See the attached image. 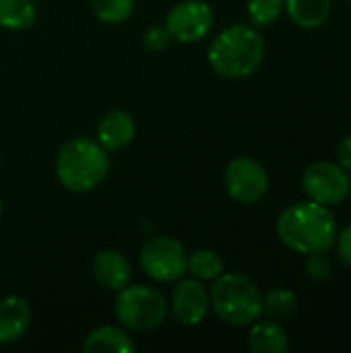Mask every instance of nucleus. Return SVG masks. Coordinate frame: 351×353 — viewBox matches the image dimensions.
<instances>
[{
	"instance_id": "nucleus-7",
	"label": "nucleus",
	"mask_w": 351,
	"mask_h": 353,
	"mask_svg": "<svg viewBox=\"0 0 351 353\" xmlns=\"http://www.w3.org/2000/svg\"><path fill=\"white\" fill-rule=\"evenodd\" d=\"M350 174L337 161H314L302 174V190L325 207L339 205L350 196Z\"/></svg>"
},
{
	"instance_id": "nucleus-24",
	"label": "nucleus",
	"mask_w": 351,
	"mask_h": 353,
	"mask_svg": "<svg viewBox=\"0 0 351 353\" xmlns=\"http://www.w3.org/2000/svg\"><path fill=\"white\" fill-rule=\"evenodd\" d=\"M335 248H337V256L341 259V263L351 267V223L345 225L341 232H337Z\"/></svg>"
},
{
	"instance_id": "nucleus-16",
	"label": "nucleus",
	"mask_w": 351,
	"mask_h": 353,
	"mask_svg": "<svg viewBox=\"0 0 351 353\" xmlns=\"http://www.w3.org/2000/svg\"><path fill=\"white\" fill-rule=\"evenodd\" d=\"M283 6L298 27L319 29L329 21L333 0H283Z\"/></svg>"
},
{
	"instance_id": "nucleus-15",
	"label": "nucleus",
	"mask_w": 351,
	"mask_h": 353,
	"mask_svg": "<svg viewBox=\"0 0 351 353\" xmlns=\"http://www.w3.org/2000/svg\"><path fill=\"white\" fill-rule=\"evenodd\" d=\"M290 337L288 331L273 319L269 321H254L250 325L248 347L254 353H285L290 352Z\"/></svg>"
},
{
	"instance_id": "nucleus-18",
	"label": "nucleus",
	"mask_w": 351,
	"mask_h": 353,
	"mask_svg": "<svg viewBox=\"0 0 351 353\" xmlns=\"http://www.w3.org/2000/svg\"><path fill=\"white\" fill-rule=\"evenodd\" d=\"M225 271L221 254L211 248H199L188 254V275L199 281H215Z\"/></svg>"
},
{
	"instance_id": "nucleus-22",
	"label": "nucleus",
	"mask_w": 351,
	"mask_h": 353,
	"mask_svg": "<svg viewBox=\"0 0 351 353\" xmlns=\"http://www.w3.org/2000/svg\"><path fill=\"white\" fill-rule=\"evenodd\" d=\"M306 275L314 281H327L333 275V265L331 259L327 256V252H314V254H306Z\"/></svg>"
},
{
	"instance_id": "nucleus-28",
	"label": "nucleus",
	"mask_w": 351,
	"mask_h": 353,
	"mask_svg": "<svg viewBox=\"0 0 351 353\" xmlns=\"http://www.w3.org/2000/svg\"><path fill=\"white\" fill-rule=\"evenodd\" d=\"M350 199H351V186H350Z\"/></svg>"
},
{
	"instance_id": "nucleus-27",
	"label": "nucleus",
	"mask_w": 351,
	"mask_h": 353,
	"mask_svg": "<svg viewBox=\"0 0 351 353\" xmlns=\"http://www.w3.org/2000/svg\"><path fill=\"white\" fill-rule=\"evenodd\" d=\"M0 168H2V155H0Z\"/></svg>"
},
{
	"instance_id": "nucleus-9",
	"label": "nucleus",
	"mask_w": 351,
	"mask_h": 353,
	"mask_svg": "<svg viewBox=\"0 0 351 353\" xmlns=\"http://www.w3.org/2000/svg\"><path fill=\"white\" fill-rule=\"evenodd\" d=\"M223 186L236 203L254 205L269 192V174L257 159L242 155L225 165Z\"/></svg>"
},
{
	"instance_id": "nucleus-6",
	"label": "nucleus",
	"mask_w": 351,
	"mask_h": 353,
	"mask_svg": "<svg viewBox=\"0 0 351 353\" xmlns=\"http://www.w3.org/2000/svg\"><path fill=\"white\" fill-rule=\"evenodd\" d=\"M139 263L145 275L157 283H176L188 275V252L180 240L170 236L147 240L139 252Z\"/></svg>"
},
{
	"instance_id": "nucleus-23",
	"label": "nucleus",
	"mask_w": 351,
	"mask_h": 353,
	"mask_svg": "<svg viewBox=\"0 0 351 353\" xmlns=\"http://www.w3.org/2000/svg\"><path fill=\"white\" fill-rule=\"evenodd\" d=\"M141 39H143L145 50H149V52H163L172 43V37H170L166 25H155V27L145 29V33H143Z\"/></svg>"
},
{
	"instance_id": "nucleus-4",
	"label": "nucleus",
	"mask_w": 351,
	"mask_h": 353,
	"mask_svg": "<svg viewBox=\"0 0 351 353\" xmlns=\"http://www.w3.org/2000/svg\"><path fill=\"white\" fill-rule=\"evenodd\" d=\"M211 310L230 327H250L263 316V292L242 273H221L209 290Z\"/></svg>"
},
{
	"instance_id": "nucleus-2",
	"label": "nucleus",
	"mask_w": 351,
	"mask_h": 353,
	"mask_svg": "<svg viewBox=\"0 0 351 353\" xmlns=\"http://www.w3.org/2000/svg\"><path fill=\"white\" fill-rule=\"evenodd\" d=\"M209 66L223 79H246L265 60V39L254 25H232L215 35L207 50Z\"/></svg>"
},
{
	"instance_id": "nucleus-5",
	"label": "nucleus",
	"mask_w": 351,
	"mask_h": 353,
	"mask_svg": "<svg viewBox=\"0 0 351 353\" xmlns=\"http://www.w3.org/2000/svg\"><path fill=\"white\" fill-rule=\"evenodd\" d=\"M170 312V302L166 294L157 288L143 283H128L116 292L114 314L126 331L147 333L163 325Z\"/></svg>"
},
{
	"instance_id": "nucleus-26",
	"label": "nucleus",
	"mask_w": 351,
	"mask_h": 353,
	"mask_svg": "<svg viewBox=\"0 0 351 353\" xmlns=\"http://www.w3.org/2000/svg\"><path fill=\"white\" fill-rule=\"evenodd\" d=\"M2 213H4V203H2V196H0V219H2Z\"/></svg>"
},
{
	"instance_id": "nucleus-17",
	"label": "nucleus",
	"mask_w": 351,
	"mask_h": 353,
	"mask_svg": "<svg viewBox=\"0 0 351 353\" xmlns=\"http://www.w3.org/2000/svg\"><path fill=\"white\" fill-rule=\"evenodd\" d=\"M37 21L33 0H0V27L6 31H27Z\"/></svg>"
},
{
	"instance_id": "nucleus-20",
	"label": "nucleus",
	"mask_w": 351,
	"mask_h": 353,
	"mask_svg": "<svg viewBox=\"0 0 351 353\" xmlns=\"http://www.w3.org/2000/svg\"><path fill=\"white\" fill-rule=\"evenodd\" d=\"M91 10L106 25L126 23L134 12V0H91Z\"/></svg>"
},
{
	"instance_id": "nucleus-10",
	"label": "nucleus",
	"mask_w": 351,
	"mask_h": 353,
	"mask_svg": "<svg viewBox=\"0 0 351 353\" xmlns=\"http://www.w3.org/2000/svg\"><path fill=\"white\" fill-rule=\"evenodd\" d=\"M168 302H170L172 316L184 327L201 325L211 310L209 290L203 285V281L186 275L176 281V288L172 290Z\"/></svg>"
},
{
	"instance_id": "nucleus-29",
	"label": "nucleus",
	"mask_w": 351,
	"mask_h": 353,
	"mask_svg": "<svg viewBox=\"0 0 351 353\" xmlns=\"http://www.w3.org/2000/svg\"><path fill=\"white\" fill-rule=\"evenodd\" d=\"M350 4H351V0H350Z\"/></svg>"
},
{
	"instance_id": "nucleus-8",
	"label": "nucleus",
	"mask_w": 351,
	"mask_h": 353,
	"mask_svg": "<svg viewBox=\"0 0 351 353\" xmlns=\"http://www.w3.org/2000/svg\"><path fill=\"white\" fill-rule=\"evenodd\" d=\"M215 25V12L205 0H182L166 17V29L172 41L197 43L205 39Z\"/></svg>"
},
{
	"instance_id": "nucleus-19",
	"label": "nucleus",
	"mask_w": 351,
	"mask_h": 353,
	"mask_svg": "<svg viewBox=\"0 0 351 353\" xmlns=\"http://www.w3.org/2000/svg\"><path fill=\"white\" fill-rule=\"evenodd\" d=\"M298 310V298L288 288H273L271 292L263 294V314L273 321H285L294 316Z\"/></svg>"
},
{
	"instance_id": "nucleus-13",
	"label": "nucleus",
	"mask_w": 351,
	"mask_h": 353,
	"mask_svg": "<svg viewBox=\"0 0 351 353\" xmlns=\"http://www.w3.org/2000/svg\"><path fill=\"white\" fill-rule=\"evenodd\" d=\"M31 306L21 296L0 300V345H12L25 337L31 327Z\"/></svg>"
},
{
	"instance_id": "nucleus-12",
	"label": "nucleus",
	"mask_w": 351,
	"mask_h": 353,
	"mask_svg": "<svg viewBox=\"0 0 351 353\" xmlns=\"http://www.w3.org/2000/svg\"><path fill=\"white\" fill-rule=\"evenodd\" d=\"M137 137V122L132 114L126 110H112L108 112L99 124H97V134L95 139L108 153H116L126 149Z\"/></svg>"
},
{
	"instance_id": "nucleus-25",
	"label": "nucleus",
	"mask_w": 351,
	"mask_h": 353,
	"mask_svg": "<svg viewBox=\"0 0 351 353\" xmlns=\"http://www.w3.org/2000/svg\"><path fill=\"white\" fill-rule=\"evenodd\" d=\"M337 163L351 174V134L350 137H345L341 143H339V147H337Z\"/></svg>"
},
{
	"instance_id": "nucleus-11",
	"label": "nucleus",
	"mask_w": 351,
	"mask_h": 353,
	"mask_svg": "<svg viewBox=\"0 0 351 353\" xmlns=\"http://www.w3.org/2000/svg\"><path fill=\"white\" fill-rule=\"evenodd\" d=\"M91 273L101 288H106L108 292H114V294L132 281V267H130L128 259L122 252L112 250V248L99 250L93 256Z\"/></svg>"
},
{
	"instance_id": "nucleus-3",
	"label": "nucleus",
	"mask_w": 351,
	"mask_h": 353,
	"mask_svg": "<svg viewBox=\"0 0 351 353\" xmlns=\"http://www.w3.org/2000/svg\"><path fill=\"white\" fill-rule=\"evenodd\" d=\"M110 153L91 137L68 139L56 155L58 182L70 192H91L110 174Z\"/></svg>"
},
{
	"instance_id": "nucleus-21",
	"label": "nucleus",
	"mask_w": 351,
	"mask_h": 353,
	"mask_svg": "<svg viewBox=\"0 0 351 353\" xmlns=\"http://www.w3.org/2000/svg\"><path fill=\"white\" fill-rule=\"evenodd\" d=\"M283 10V0H248L246 4V14L257 29L277 23Z\"/></svg>"
},
{
	"instance_id": "nucleus-1",
	"label": "nucleus",
	"mask_w": 351,
	"mask_h": 353,
	"mask_svg": "<svg viewBox=\"0 0 351 353\" xmlns=\"http://www.w3.org/2000/svg\"><path fill=\"white\" fill-rule=\"evenodd\" d=\"M275 230L281 244L298 254L329 252L339 232L329 207L310 199L285 207L277 217Z\"/></svg>"
},
{
	"instance_id": "nucleus-14",
	"label": "nucleus",
	"mask_w": 351,
	"mask_h": 353,
	"mask_svg": "<svg viewBox=\"0 0 351 353\" xmlns=\"http://www.w3.org/2000/svg\"><path fill=\"white\" fill-rule=\"evenodd\" d=\"M134 350L137 345L124 327L114 325H101L93 329L83 341V352L87 353H132Z\"/></svg>"
}]
</instances>
